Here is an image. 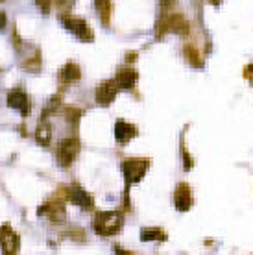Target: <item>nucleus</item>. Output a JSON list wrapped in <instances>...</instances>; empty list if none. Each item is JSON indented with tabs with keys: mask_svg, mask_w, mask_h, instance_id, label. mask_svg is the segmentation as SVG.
<instances>
[{
	"mask_svg": "<svg viewBox=\"0 0 253 255\" xmlns=\"http://www.w3.org/2000/svg\"><path fill=\"white\" fill-rule=\"evenodd\" d=\"M177 0H161V15H166V13L174 11Z\"/></svg>",
	"mask_w": 253,
	"mask_h": 255,
	"instance_id": "nucleus-23",
	"label": "nucleus"
},
{
	"mask_svg": "<svg viewBox=\"0 0 253 255\" xmlns=\"http://www.w3.org/2000/svg\"><path fill=\"white\" fill-rule=\"evenodd\" d=\"M181 153H183V166H185V170H190V168H192V165H194V161H192V157H190L189 152H187V146H185L183 137H181Z\"/></svg>",
	"mask_w": 253,
	"mask_h": 255,
	"instance_id": "nucleus-22",
	"label": "nucleus"
},
{
	"mask_svg": "<svg viewBox=\"0 0 253 255\" xmlns=\"http://www.w3.org/2000/svg\"><path fill=\"white\" fill-rule=\"evenodd\" d=\"M124 224V217L119 211H106V213H98L93 220V230L102 237H111L119 233Z\"/></svg>",
	"mask_w": 253,
	"mask_h": 255,
	"instance_id": "nucleus-1",
	"label": "nucleus"
},
{
	"mask_svg": "<svg viewBox=\"0 0 253 255\" xmlns=\"http://www.w3.org/2000/svg\"><path fill=\"white\" fill-rule=\"evenodd\" d=\"M6 26H7V17H6V13L0 11V30H4Z\"/></svg>",
	"mask_w": 253,
	"mask_h": 255,
	"instance_id": "nucleus-28",
	"label": "nucleus"
},
{
	"mask_svg": "<svg viewBox=\"0 0 253 255\" xmlns=\"http://www.w3.org/2000/svg\"><path fill=\"white\" fill-rule=\"evenodd\" d=\"M69 237L72 241H76V243H83V241H85V233H83V230H80V228H74L72 231H69Z\"/></svg>",
	"mask_w": 253,
	"mask_h": 255,
	"instance_id": "nucleus-25",
	"label": "nucleus"
},
{
	"mask_svg": "<svg viewBox=\"0 0 253 255\" xmlns=\"http://www.w3.org/2000/svg\"><path fill=\"white\" fill-rule=\"evenodd\" d=\"M35 4L41 11L46 15V13H50V7H52V0H35Z\"/></svg>",
	"mask_w": 253,
	"mask_h": 255,
	"instance_id": "nucleus-26",
	"label": "nucleus"
},
{
	"mask_svg": "<svg viewBox=\"0 0 253 255\" xmlns=\"http://www.w3.org/2000/svg\"><path fill=\"white\" fill-rule=\"evenodd\" d=\"M22 67H24L26 70H30V72H37V70L41 69V54H39L37 48L33 50V54L30 58H26L24 61H22Z\"/></svg>",
	"mask_w": 253,
	"mask_h": 255,
	"instance_id": "nucleus-19",
	"label": "nucleus"
},
{
	"mask_svg": "<svg viewBox=\"0 0 253 255\" xmlns=\"http://www.w3.org/2000/svg\"><path fill=\"white\" fill-rule=\"evenodd\" d=\"M148 166H150V159H140V157H129L122 163V174L126 179V189H129V185H133V183H139L140 179L144 178Z\"/></svg>",
	"mask_w": 253,
	"mask_h": 255,
	"instance_id": "nucleus-3",
	"label": "nucleus"
},
{
	"mask_svg": "<svg viewBox=\"0 0 253 255\" xmlns=\"http://www.w3.org/2000/svg\"><path fill=\"white\" fill-rule=\"evenodd\" d=\"M135 58H137V54H135V52H133V54H127V61H135Z\"/></svg>",
	"mask_w": 253,
	"mask_h": 255,
	"instance_id": "nucleus-30",
	"label": "nucleus"
},
{
	"mask_svg": "<svg viewBox=\"0 0 253 255\" xmlns=\"http://www.w3.org/2000/svg\"><path fill=\"white\" fill-rule=\"evenodd\" d=\"M190 30L189 20L185 19L181 13L170 11L166 15H161V20L157 22V32H155V37H163L166 32H176L179 35H187Z\"/></svg>",
	"mask_w": 253,
	"mask_h": 255,
	"instance_id": "nucleus-2",
	"label": "nucleus"
},
{
	"mask_svg": "<svg viewBox=\"0 0 253 255\" xmlns=\"http://www.w3.org/2000/svg\"><path fill=\"white\" fill-rule=\"evenodd\" d=\"M61 22H63L65 28H67L69 32L74 33L80 41H85V43H87V41H93V39H95V33L91 30L89 22L85 19H82V17L63 15V17H61Z\"/></svg>",
	"mask_w": 253,
	"mask_h": 255,
	"instance_id": "nucleus-4",
	"label": "nucleus"
},
{
	"mask_svg": "<svg viewBox=\"0 0 253 255\" xmlns=\"http://www.w3.org/2000/svg\"><path fill=\"white\" fill-rule=\"evenodd\" d=\"M56 2L57 9H61V11H70L72 7H74V2L76 0H54Z\"/></svg>",
	"mask_w": 253,
	"mask_h": 255,
	"instance_id": "nucleus-24",
	"label": "nucleus"
},
{
	"mask_svg": "<svg viewBox=\"0 0 253 255\" xmlns=\"http://www.w3.org/2000/svg\"><path fill=\"white\" fill-rule=\"evenodd\" d=\"M119 95V85L115 80H108V82L100 83L98 87H96V104L98 106H109V104L113 102L115 98Z\"/></svg>",
	"mask_w": 253,
	"mask_h": 255,
	"instance_id": "nucleus-10",
	"label": "nucleus"
},
{
	"mask_svg": "<svg viewBox=\"0 0 253 255\" xmlns=\"http://www.w3.org/2000/svg\"><path fill=\"white\" fill-rule=\"evenodd\" d=\"M19 235L15 233V231L4 224L2 228H0V250H2V254L4 255H15L19 252Z\"/></svg>",
	"mask_w": 253,
	"mask_h": 255,
	"instance_id": "nucleus-7",
	"label": "nucleus"
},
{
	"mask_svg": "<svg viewBox=\"0 0 253 255\" xmlns=\"http://www.w3.org/2000/svg\"><path fill=\"white\" fill-rule=\"evenodd\" d=\"M35 140L41 146H48L52 142V126L48 122H41L35 129Z\"/></svg>",
	"mask_w": 253,
	"mask_h": 255,
	"instance_id": "nucleus-16",
	"label": "nucleus"
},
{
	"mask_svg": "<svg viewBox=\"0 0 253 255\" xmlns=\"http://www.w3.org/2000/svg\"><path fill=\"white\" fill-rule=\"evenodd\" d=\"M78 153H80V140L70 137V139H65L57 144L56 159L61 166H70L74 163Z\"/></svg>",
	"mask_w": 253,
	"mask_h": 255,
	"instance_id": "nucleus-5",
	"label": "nucleus"
},
{
	"mask_svg": "<svg viewBox=\"0 0 253 255\" xmlns=\"http://www.w3.org/2000/svg\"><path fill=\"white\" fill-rule=\"evenodd\" d=\"M39 217H46L50 222L61 224L67 220V211H65L63 202H46L37 209Z\"/></svg>",
	"mask_w": 253,
	"mask_h": 255,
	"instance_id": "nucleus-8",
	"label": "nucleus"
},
{
	"mask_svg": "<svg viewBox=\"0 0 253 255\" xmlns=\"http://www.w3.org/2000/svg\"><path fill=\"white\" fill-rule=\"evenodd\" d=\"M63 115L69 124H74V126H76L78 121H80V117H82V111H80L78 108H70L69 106V108L63 109Z\"/></svg>",
	"mask_w": 253,
	"mask_h": 255,
	"instance_id": "nucleus-20",
	"label": "nucleus"
},
{
	"mask_svg": "<svg viewBox=\"0 0 253 255\" xmlns=\"http://www.w3.org/2000/svg\"><path fill=\"white\" fill-rule=\"evenodd\" d=\"M59 104H61V96L59 95L52 96L50 102L46 104V108H44V111H43V119H46V117L52 115V113H56L57 108H59Z\"/></svg>",
	"mask_w": 253,
	"mask_h": 255,
	"instance_id": "nucleus-21",
	"label": "nucleus"
},
{
	"mask_svg": "<svg viewBox=\"0 0 253 255\" xmlns=\"http://www.w3.org/2000/svg\"><path fill=\"white\" fill-rule=\"evenodd\" d=\"M0 2H4V0H0Z\"/></svg>",
	"mask_w": 253,
	"mask_h": 255,
	"instance_id": "nucleus-31",
	"label": "nucleus"
},
{
	"mask_svg": "<svg viewBox=\"0 0 253 255\" xmlns=\"http://www.w3.org/2000/svg\"><path fill=\"white\" fill-rule=\"evenodd\" d=\"M137 135V128L126 121H117L115 124V139L119 144H126Z\"/></svg>",
	"mask_w": 253,
	"mask_h": 255,
	"instance_id": "nucleus-12",
	"label": "nucleus"
},
{
	"mask_svg": "<svg viewBox=\"0 0 253 255\" xmlns=\"http://www.w3.org/2000/svg\"><path fill=\"white\" fill-rule=\"evenodd\" d=\"M137 80H139V74H137L135 69H122L115 76V82L119 85V89H133Z\"/></svg>",
	"mask_w": 253,
	"mask_h": 255,
	"instance_id": "nucleus-13",
	"label": "nucleus"
},
{
	"mask_svg": "<svg viewBox=\"0 0 253 255\" xmlns=\"http://www.w3.org/2000/svg\"><path fill=\"white\" fill-rule=\"evenodd\" d=\"M7 106L11 109H17L22 117H28L32 111V102H30V96L26 95L24 89L15 87L7 93Z\"/></svg>",
	"mask_w": 253,
	"mask_h": 255,
	"instance_id": "nucleus-6",
	"label": "nucleus"
},
{
	"mask_svg": "<svg viewBox=\"0 0 253 255\" xmlns=\"http://www.w3.org/2000/svg\"><path fill=\"white\" fill-rule=\"evenodd\" d=\"M96 11L100 15V20L104 26H109L111 17H113V2L111 0H95Z\"/></svg>",
	"mask_w": 253,
	"mask_h": 255,
	"instance_id": "nucleus-15",
	"label": "nucleus"
},
{
	"mask_svg": "<svg viewBox=\"0 0 253 255\" xmlns=\"http://www.w3.org/2000/svg\"><path fill=\"white\" fill-rule=\"evenodd\" d=\"M246 78H250V82H252V63L250 67H246Z\"/></svg>",
	"mask_w": 253,
	"mask_h": 255,
	"instance_id": "nucleus-29",
	"label": "nucleus"
},
{
	"mask_svg": "<svg viewBox=\"0 0 253 255\" xmlns=\"http://www.w3.org/2000/svg\"><path fill=\"white\" fill-rule=\"evenodd\" d=\"M166 235L163 230L159 228H144L140 231V241L142 243H153V241H165Z\"/></svg>",
	"mask_w": 253,
	"mask_h": 255,
	"instance_id": "nucleus-17",
	"label": "nucleus"
},
{
	"mask_svg": "<svg viewBox=\"0 0 253 255\" xmlns=\"http://www.w3.org/2000/svg\"><path fill=\"white\" fill-rule=\"evenodd\" d=\"M192 191H190V185L187 183H179L176 187V191H174V205H176L177 211H189L192 207Z\"/></svg>",
	"mask_w": 253,
	"mask_h": 255,
	"instance_id": "nucleus-11",
	"label": "nucleus"
},
{
	"mask_svg": "<svg viewBox=\"0 0 253 255\" xmlns=\"http://www.w3.org/2000/svg\"><path fill=\"white\" fill-rule=\"evenodd\" d=\"M113 252H115V255H137V254H133V252H129V250L122 248V246H115Z\"/></svg>",
	"mask_w": 253,
	"mask_h": 255,
	"instance_id": "nucleus-27",
	"label": "nucleus"
},
{
	"mask_svg": "<svg viewBox=\"0 0 253 255\" xmlns=\"http://www.w3.org/2000/svg\"><path fill=\"white\" fill-rule=\"evenodd\" d=\"M80 78H82V70H80V67L76 63H72V61H69L61 69V72H59V80L63 83H76L80 82Z\"/></svg>",
	"mask_w": 253,
	"mask_h": 255,
	"instance_id": "nucleus-14",
	"label": "nucleus"
},
{
	"mask_svg": "<svg viewBox=\"0 0 253 255\" xmlns=\"http://www.w3.org/2000/svg\"><path fill=\"white\" fill-rule=\"evenodd\" d=\"M67 198H69L74 205H78V207H82V209H85V211H91L95 207L93 196H91L85 189H82L80 185L69 187V189H67Z\"/></svg>",
	"mask_w": 253,
	"mask_h": 255,
	"instance_id": "nucleus-9",
	"label": "nucleus"
},
{
	"mask_svg": "<svg viewBox=\"0 0 253 255\" xmlns=\"http://www.w3.org/2000/svg\"><path fill=\"white\" fill-rule=\"evenodd\" d=\"M185 58L192 67H203V58L200 56V52L196 50V46L187 45L185 46Z\"/></svg>",
	"mask_w": 253,
	"mask_h": 255,
	"instance_id": "nucleus-18",
	"label": "nucleus"
}]
</instances>
